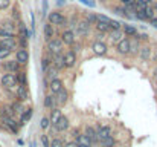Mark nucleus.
<instances>
[{"label":"nucleus","instance_id":"nucleus-1","mask_svg":"<svg viewBox=\"0 0 157 147\" xmlns=\"http://www.w3.org/2000/svg\"><path fill=\"white\" fill-rule=\"evenodd\" d=\"M48 22L51 25H53V26H67V23H69L67 17H64L61 11H52V12H49L48 14Z\"/></svg>","mask_w":157,"mask_h":147},{"label":"nucleus","instance_id":"nucleus-2","mask_svg":"<svg viewBox=\"0 0 157 147\" xmlns=\"http://www.w3.org/2000/svg\"><path fill=\"white\" fill-rule=\"evenodd\" d=\"M0 84L5 88V89H14L18 86V81H17V74H11V72H5L0 78Z\"/></svg>","mask_w":157,"mask_h":147},{"label":"nucleus","instance_id":"nucleus-3","mask_svg":"<svg viewBox=\"0 0 157 147\" xmlns=\"http://www.w3.org/2000/svg\"><path fill=\"white\" fill-rule=\"evenodd\" d=\"M0 123L12 133H18V129H20V124L18 121H15V118H11V116H0Z\"/></svg>","mask_w":157,"mask_h":147},{"label":"nucleus","instance_id":"nucleus-4","mask_svg":"<svg viewBox=\"0 0 157 147\" xmlns=\"http://www.w3.org/2000/svg\"><path fill=\"white\" fill-rule=\"evenodd\" d=\"M70 127V123H69V118L66 115H61L58 118V121L52 126V132L53 133H59V132H66L67 129Z\"/></svg>","mask_w":157,"mask_h":147},{"label":"nucleus","instance_id":"nucleus-5","mask_svg":"<svg viewBox=\"0 0 157 147\" xmlns=\"http://www.w3.org/2000/svg\"><path fill=\"white\" fill-rule=\"evenodd\" d=\"M0 67L5 71V72H11V74H17L21 71V64L17 61V60H8V61H3L0 64Z\"/></svg>","mask_w":157,"mask_h":147},{"label":"nucleus","instance_id":"nucleus-6","mask_svg":"<svg viewBox=\"0 0 157 147\" xmlns=\"http://www.w3.org/2000/svg\"><path fill=\"white\" fill-rule=\"evenodd\" d=\"M63 51V42L59 37H53L48 42V52L51 55H55V54H59Z\"/></svg>","mask_w":157,"mask_h":147},{"label":"nucleus","instance_id":"nucleus-7","mask_svg":"<svg viewBox=\"0 0 157 147\" xmlns=\"http://www.w3.org/2000/svg\"><path fill=\"white\" fill-rule=\"evenodd\" d=\"M114 48L119 55H128L130 54V37H124L121 42L114 45Z\"/></svg>","mask_w":157,"mask_h":147},{"label":"nucleus","instance_id":"nucleus-8","mask_svg":"<svg viewBox=\"0 0 157 147\" xmlns=\"http://www.w3.org/2000/svg\"><path fill=\"white\" fill-rule=\"evenodd\" d=\"M90 28H92V25L87 22V20H79L78 23H76V26H75V34H78V35H81V37H86L89 32H90Z\"/></svg>","mask_w":157,"mask_h":147},{"label":"nucleus","instance_id":"nucleus-9","mask_svg":"<svg viewBox=\"0 0 157 147\" xmlns=\"http://www.w3.org/2000/svg\"><path fill=\"white\" fill-rule=\"evenodd\" d=\"M92 51H93V54H95V55L102 57V55H105V54L108 52V46H107V43H104V42L96 40V42H93V43H92Z\"/></svg>","mask_w":157,"mask_h":147},{"label":"nucleus","instance_id":"nucleus-10","mask_svg":"<svg viewBox=\"0 0 157 147\" xmlns=\"http://www.w3.org/2000/svg\"><path fill=\"white\" fill-rule=\"evenodd\" d=\"M61 42L63 45H67V46H72L73 43H76V39H75V31L73 29H66L63 34H61Z\"/></svg>","mask_w":157,"mask_h":147},{"label":"nucleus","instance_id":"nucleus-11","mask_svg":"<svg viewBox=\"0 0 157 147\" xmlns=\"http://www.w3.org/2000/svg\"><path fill=\"white\" fill-rule=\"evenodd\" d=\"M15 60H17L21 66L28 64V63H29V51L26 48H18L15 51Z\"/></svg>","mask_w":157,"mask_h":147},{"label":"nucleus","instance_id":"nucleus-12","mask_svg":"<svg viewBox=\"0 0 157 147\" xmlns=\"http://www.w3.org/2000/svg\"><path fill=\"white\" fill-rule=\"evenodd\" d=\"M0 46L9 49V51H17L18 43H17V35L15 37H9V39H0Z\"/></svg>","mask_w":157,"mask_h":147},{"label":"nucleus","instance_id":"nucleus-13","mask_svg":"<svg viewBox=\"0 0 157 147\" xmlns=\"http://www.w3.org/2000/svg\"><path fill=\"white\" fill-rule=\"evenodd\" d=\"M15 95H17V100L18 101H28L29 100V89H28V86H25V84H18L17 86V91H15Z\"/></svg>","mask_w":157,"mask_h":147},{"label":"nucleus","instance_id":"nucleus-14","mask_svg":"<svg viewBox=\"0 0 157 147\" xmlns=\"http://www.w3.org/2000/svg\"><path fill=\"white\" fill-rule=\"evenodd\" d=\"M63 55H64V63H66V67H73V66L76 64V52H75V51L69 49V51H66Z\"/></svg>","mask_w":157,"mask_h":147},{"label":"nucleus","instance_id":"nucleus-15","mask_svg":"<svg viewBox=\"0 0 157 147\" xmlns=\"http://www.w3.org/2000/svg\"><path fill=\"white\" fill-rule=\"evenodd\" d=\"M48 88H49V91H51V94H52V95H56V94L64 88V83H63V80H61V78H58V77H56V78H53V80L49 81V86H48Z\"/></svg>","mask_w":157,"mask_h":147},{"label":"nucleus","instance_id":"nucleus-16","mask_svg":"<svg viewBox=\"0 0 157 147\" xmlns=\"http://www.w3.org/2000/svg\"><path fill=\"white\" fill-rule=\"evenodd\" d=\"M32 113H34V109H32V107H25V110L20 113V120H18L20 127H23V126L32 118Z\"/></svg>","mask_w":157,"mask_h":147},{"label":"nucleus","instance_id":"nucleus-17","mask_svg":"<svg viewBox=\"0 0 157 147\" xmlns=\"http://www.w3.org/2000/svg\"><path fill=\"white\" fill-rule=\"evenodd\" d=\"M82 133H84V135H87V137L92 140V143H93V144H99V137H98L96 129H95L93 126H86Z\"/></svg>","mask_w":157,"mask_h":147},{"label":"nucleus","instance_id":"nucleus-18","mask_svg":"<svg viewBox=\"0 0 157 147\" xmlns=\"http://www.w3.org/2000/svg\"><path fill=\"white\" fill-rule=\"evenodd\" d=\"M52 64L58 69V71H63V69H66V63H64V55H63V52H59V54H55L52 57Z\"/></svg>","mask_w":157,"mask_h":147},{"label":"nucleus","instance_id":"nucleus-19","mask_svg":"<svg viewBox=\"0 0 157 147\" xmlns=\"http://www.w3.org/2000/svg\"><path fill=\"white\" fill-rule=\"evenodd\" d=\"M140 40L139 39H136V37H130V54L131 55H137L139 54V51H140Z\"/></svg>","mask_w":157,"mask_h":147},{"label":"nucleus","instance_id":"nucleus-20","mask_svg":"<svg viewBox=\"0 0 157 147\" xmlns=\"http://www.w3.org/2000/svg\"><path fill=\"white\" fill-rule=\"evenodd\" d=\"M151 55H153V51H151V48H150V46H147V45L140 46V51H139L137 57H139L142 61H148V60L151 58Z\"/></svg>","mask_w":157,"mask_h":147},{"label":"nucleus","instance_id":"nucleus-21","mask_svg":"<svg viewBox=\"0 0 157 147\" xmlns=\"http://www.w3.org/2000/svg\"><path fill=\"white\" fill-rule=\"evenodd\" d=\"M55 100H56V104H58V106H64V104L67 103V100H69V92H67V89L63 88V89L55 95Z\"/></svg>","mask_w":157,"mask_h":147},{"label":"nucleus","instance_id":"nucleus-22","mask_svg":"<svg viewBox=\"0 0 157 147\" xmlns=\"http://www.w3.org/2000/svg\"><path fill=\"white\" fill-rule=\"evenodd\" d=\"M96 133H98L99 140H102L105 137L111 135V127L110 126H105V124H96Z\"/></svg>","mask_w":157,"mask_h":147},{"label":"nucleus","instance_id":"nucleus-23","mask_svg":"<svg viewBox=\"0 0 157 147\" xmlns=\"http://www.w3.org/2000/svg\"><path fill=\"white\" fill-rule=\"evenodd\" d=\"M108 37H110V40L116 45L117 42H121V40L125 37V34H124L122 29H111V31L108 32Z\"/></svg>","mask_w":157,"mask_h":147},{"label":"nucleus","instance_id":"nucleus-24","mask_svg":"<svg viewBox=\"0 0 157 147\" xmlns=\"http://www.w3.org/2000/svg\"><path fill=\"white\" fill-rule=\"evenodd\" d=\"M43 34H44V40H46V42H49L51 39H53V37H55V26H53V25H51L49 22H48V23H44Z\"/></svg>","mask_w":157,"mask_h":147},{"label":"nucleus","instance_id":"nucleus-25","mask_svg":"<svg viewBox=\"0 0 157 147\" xmlns=\"http://www.w3.org/2000/svg\"><path fill=\"white\" fill-rule=\"evenodd\" d=\"M43 106H44L46 109H53V107H58V104H56V100H55V95H52V94H48V95L44 97Z\"/></svg>","mask_w":157,"mask_h":147},{"label":"nucleus","instance_id":"nucleus-26","mask_svg":"<svg viewBox=\"0 0 157 147\" xmlns=\"http://www.w3.org/2000/svg\"><path fill=\"white\" fill-rule=\"evenodd\" d=\"M52 57L51 54H48V55H44L43 58H41V71H43V74H46L48 71H49V67L52 66Z\"/></svg>","mask_w":157,"mask_h":147},{"label":"nucleus","instance_id":"nucleus-27","mask_svg":"<svg viewBox=\"0 0 157 147\" xmlns=\"http://www.w3.org/2000/svg\"><path fill=\"white\" fill-rule=\"evenodd\" d=\"M93 26H95V29H96L99 34H108V32L111 31V26H110L108 23H104V22H96Z\"/></svg>","mask_w":157,"mask_h":147},{"label":"nucleus","instance_id":"nucleus-28","mask_svg":"<svg viewBox=\"0 0 157 147\" xmlns=\"http://www.w3.org/2000/svg\"><path fill=\"white\" fill-rule=\"evenodd\" d=\"M76 143H78V146H87V147H93V143H92V140L87 137V135H84L82 132L79 133V137L75 140Z\"/></svg>","mask_w":157,"mask_h":147},{"label":"nucleus","instance_id":"nucleus-29","mask_svg":"<svg viewBox=\"0 0 157 147\" xmlns=\"http://www.w3.org/2000/svg\"><path fill=\"white\" fill-rule=\"evenodd\" d=\"M122 31H124L125 37H134V35H137V28L134 25H122Z\"/></svg>","mask_w":157,"mask_h":147},{"label":"nucleus","instance_id":"nucleus-30","mask_svg":"<svg viewBox=\"0 0 157 147\" xmlns=\"http://www.w3.org/2000/svg\"><path fill=\"white\" fill-rule=\"evenodd\" d=\"M0 28L2 29H5V31H8V32H11V34H15V25H14V20H6V22H2L0 23Z\"/></svg>","mask_w":157,"mask_h":147},{"label":"nucleus","instance_id":"nucleus-31","mask_svg":"<svg viewBox=\"0 0 157 147\" xmlns=\"http://www.w3.org/2000/svg\"><path fill=\"white\" fill-rule=\"evenodd\" d=\"M17 25H18V35H23V37H26V39H31V37H32L31 31H28V28H26V25L23 23V20L17 22Z\"/></svg>","mask_w":157,"mask_h":147},{"label":"nucleus","instance_id":"nucleus-32","mask_svg":"<svg viewBox=\"0 0 157 147\" xmlns=\"http://www.w3.org/2000/svg\"><path fill=\"white\" fill-rule=\"evenodd\" d=\"M99 144H101V147H114L116 146V140L111 135H108L102 140H99Z\"/></svg>","mask_w":157,"mask_h":147},{"label":"nucleus","instance_id":"nucleus-33","mask_svg":"<svg viewBox=\"0 0 157 147\" xmlns=\"http://www.w3.org/2000/svg\"><path fill=\"white\" fill-rule=\"evenodd\" d=\"M9 106H11V107H12V110H14L15 113H18V115H20V113L25 110V106H23V103H21V101H18V100H17V101H12Z\"/></svg>","mask_w":157,"mask_h":147},{"label":"nucleus","instance_id":"nucleus-34","mask_svg":"<svg viewBox=\"0 0 157 147\" xmlns=\"http://www.w3.org/2000/svg\"><path fill=\"white\" fill-rule=\"evenodd\" d=\"M61 115H63V113H61L59 107H53L52 110H51V116H49V118H51V123H52V126L55 124V123H56V121H58V118H59Z\"/></svg>","mask_w":157,"mask_h":147},{"label":"nucleus","instance_id":"nucleus-35","mask_svg":"<svg viewBox=\"0 0 157 147\" xmlns=\"http://www.w3.org/2000/svg\"><path fill=\"white\" fill-rule=\"evenodd\" d=\"M17 81H18V84H25V86H28V75H26L25 71L17 72Z\"/></svg>","mask_w":157,"mask_h":147},{"label":"nucleus","instance_id":"nucleus-36","mask_svg":"<svg viewBox=\"0 0 157 147\" xmlns=\"http://www.w3.org/2000/svg\"><path fill=\"white\" fill-rule=\"evenodd\" d=\"M40 126H41V129L43 130H48V129H51V126H52V123H51V118L46 115V116H43L41 118V123H40Z\"/></svg>","mask_w":157,"mask_h":147},{"label":"nucleus","instance_id":"nucleus-37","mask_svg":"<svg viewBox=\"0 0 157 147\" xmlns=\"http://www.w3.org/2000/svg\"><path fill=\"white\" fill-rule=\"evenodd\" d=\"M11 54H12V51H9V49L0 46V61H2V60H6V58H9V55H11Z\"/></svg>","mask_w":157,"mask_h":147},{"label":"nucleus","instance_id":"nucleus-38","mask_svg":"<svg viewBox=\"0 0 157 147\" xmlns=\"http://www.w3.org/2000/svg\"><path fill=\"white\" fill-rule=\"evenodd\" d=\"M111 11H113V14H114V15H119V17H125V18H127V14H125L124 8H117V6H113V8H111Z\"/></svg>","mask_w":157,"mask_h":147},{"label":"nucleus","instance_id":"nucleus-39","mask_svg":"<svg viewBox=\"0 0 157 147\" xmlns=\"http://www.w3.org/2000/svg\"><path fill=\"white\" fill-rule=\"evenodd\" d=\"M110 26H111V29H122V23L119 22V20H113V18H110V23H108Z\"/></svg>","mask_w":157,"mask_h":147},{"label":"nucleus","instance_id":"nucleus-40","mask_svg":"<svg viewBox=\"0 0 157 147\" xmlns=\"http://www.w3.org/2000/svg\"><path fill=\"white\" fill-rule=\"evenodd\" d=\"M51 147H64V141L61 138H53L51 141Z\"/></svg>","mask_w":157,"mask_h":147},{"label":"nucleus","instance_id":"nucleus-41","mask_svg":"<svg viewBox=\"0 0 157 147\" xmlns=\"http://www.w3.org/2000/svg\"><path fill=\"white\" fill-rule=\"evenodd\" d=\"M84 20H87V22H89V23L93 26V25L96 23V15H95V14H86Z\"/></svg>","mask_w":157,"mask_h":147},{"label":"nucleus","instance_id":"nucleus-42","mask_svg":"<svg viewBox=\"0 0 157 147\" xmlns=\"http://www.w3.org/2000/svg\"><path fill=\"white\" fill-rule=\"evenodd\" d=\"M41 11H43V17H46L48 12H49V2H48V0H43V3H41Z\"/></svg>","mask_w":157,"mask_h":147},{"label":"nucleus","instance_id":"nucleus-43","mask_svg":"<svg viewBox=\"0 0 157 147\" xmlns=\"http://www.w3.org/2000/svg\"><path fill=\"white\" fill-rule=\"evenodd\" d=\"M96 15V22H104V23H110V17H107L104 14H95Z\"/></svg>","mask_w":157,"mask_h":147},{"label":"nucleus","instance_id":"nucleus-44","mask_svg":"<svg viewBox=\"0 0 157 147\" xmlns=\"http://www.w3.org/2000/svg\"><path fill=\"white\" fill-rule=\"evenodd\" d=\"M41 144L43 147H51V140H49V135H41Z\"/></svg>","mask_w":157,"mask_h":147},{"label":"nucleus","instance_id":"nucleus-45","mask_svg":"<svg viewBox=\"0 0 157 147\" xmlns=\"http://www.w3.org/2000/svg\"><path fill=\"white\" fill-rule=\"evenodd\" d=\"M78 2H81L82 5H86V6H89V8H95V6H96V2H95V0H78Z\"/></svg>","mask_w":157,"mask_h":147},{"label":"nucleus","instance_id":"nucleus-46","mask_svg":"<svg viewBox=\"0 0 157 147\" xmlns=\"http://www.w3.org/2000/svg\"><path fill=\"white\" fill-rule=\"evenodd\" d=\"M9 5H11V0H0V11L9 8Z\"/></svg>","mask_w":157,"mask_h":147},{"label":"nucleus","instance_id":"nucleus-47","mask_svg":"<svg viewBox=\"0 0 157 147\" xmlns=\"http://www.w3.org/2000/svg\"><path fill=\"white\" fill-rule=\"evenodd\" d=\"M12 20L20 22V14H18V9L17 8H12Z\"/></svg>","mask_w":157,"mask_h":147},{"label":"nucleus","instance_id":"nucleus-48","mask_svg":"<svg viewBox=\"0 0 157 147\" xmlns=\"http://www.w3.org/2000/svg\"><path fill=\"white\" fill-rule=\"evenodd\" d=\"M134 37H136V39H139L140 42H147V40H148V34H145V32H142V34H139V32H137V35H134Z\"/></svg>","mask_w":157,"mask_h":147},{"label":"nucleus","instance_id":"nucleus-49","mask_svg":"<svg viewBox=\"0 0 157 147\" xmlns=\"http://www.w3.org/2000/svg\"><path fill=\"white\" fill-rule=\"evenodd\" d=\"M70 133H72V137H73V138H75V140H76V138H78V137H79V133H81V130H79V129H78V127H73V129H72V130H70Z\"/></svg>","mask_w":157,"mask_h":147},{"label":"nucleus","instance_id":"nucleus-50","mask_svg":"<svg viewBox=\"0 0 157 147\" xmlns=\"http://www.w3.org/2000/svg\"><path fill=\"white\" fill-rule=\"evenodd\" d=\"M64 147H78V143L73 140V141H69V143H64Z\"/></svg>","mask_w":157,"mask_h":147},{"label":"nucleus","instance_id":"nucleus-51","mask_svg":"<svg viewBox=\"0 0 157 147\" xmlns=\"http://www.w3.org/2000/svg\"><path fill=\"white\" fill-rule=\"evenodd\" d=\"M150 25H151L153 28H156L157 29V17H153V18L150 20Z\"/></svg>","mask_w":157,"mask_h":147},{"label":"nucleus","instance_id":"nucleus-52","mask_svg":"<svg viewBox=\"0 0 157 147\" xmlns=\"http://www.w3.org/2000/svg\"><path fill=\"white\" fill-rule=\"evenodd\" d=\"M140 2L145 5H154V0H140Z\"/></svg>","mask_w":157,"mask_h":147},{"label":"nucleus","instance_id":"nucleus-53","mask_svg":"<svg viewBox=\"0 0 157 147\" xmlns=\"http://www.w3.org/2000/svg\"><path fill=\"white\" fill-rule=\"evenodd\" d=\"M17 144H18V146H25V141H23L21 138H18V140H17Z\"/></svg>","mask_w":157,"mask_h":147},{"label":"nucleus","instance_id":"nucleus-54","mask_svg":"<svg viewBox=\"0 0 157 147\" xmlns=\"http://www.w3.org/2000/svg\"><path fill=\"white\" fill-rule=\"evenodd\" d=\"M64 3H66L64 0H56V6H63Z\"/></svg>","mask_w":157,"mask_h":147},{"label":"nucleus","instance_id":"nucleus-55","mask_svg":"<svg viewBox=\"0 0 157 147\" xmlns=\"http://www.w3.org/2000/svg\"><path fill=\"white\" fill-rule=\"evenodd\" d=\"M153 58H154V61H156V63H157V51H156V52H154V55H153Z\"/></svg>","mask_w":157,"mask_h":147},{"label":"nucleus","instance_id":"nucleus-56","mask_svg":"<svg viewBox=\"0 0 157 147\" xmlns=\"http://www.w3.org/2000/svg\"><path fill=\"white\" fill-rule=\"evenodd\" d=\"M119 2H121V3H122V5H125V3H128V2H130V0H119Z\"/></svg>","mask_w":157,"mask_h":147},{"label":"nucleus","instance_id":"nucleus-57","mask_svg":"<svg viewBox=\"0 0 157 147\" xmlns=\"http://www.w3.org/2000/svg\"><path fill=\"white\" fill-rule=\"evenodd\" d=\"M154 75H156V81H157V71H156V72H154Z\"/></svg>","mask_w":157,"mask_h":147},{"label":"nucleus","instance_id":"nucleus-58","mask_svg":"<svg viewBox=\"0 0 157 147\" xmlns=\"http://www.w3.org/2000/svg\"><path fill=\"white\" fill-rule=\"evenodd\" d=\"M78 147H87V146H78Z\"/></svg>","mask_w":157,"mask_h":147},{"label":"nucleus","instance_id":"nucleus-59","mask_svg":"<svg viewBox=\"0 0 157 147\" xmlns=\"http://www.w3.org/2000/svg\"><path fill=\"white\" fill-rule=\"evenodd\" d=\"M101 2H105V0H101Z\"/></svg>","mask_w":157,"mask_h":147},{"label":"nucleus","instance_id":"nucleus-60","mask_svg":"<svg viewBox=\"0 0 157 147\" xmlns=\"http://www.w3.org/2000/svg\"><path fill=\"white\" fill-rule=\"evenodd\" d=\"M18 2H21V0H18Z\"/></svg>","mask_w":157,"mask_h":147},{"label":"nucleus","instance_id":"nucleus-61","mask_svg":"<svg viewBox=\"0 0 157 147\" xmlns=\"http://www.w3.org/2000/svg\"><path fill=\"white\" fill-rule=\"evenodd\" d=\"M31 147H34V146H31Z\"/></svg>","mask_w":157,"mask_h":147}]
</instances>
